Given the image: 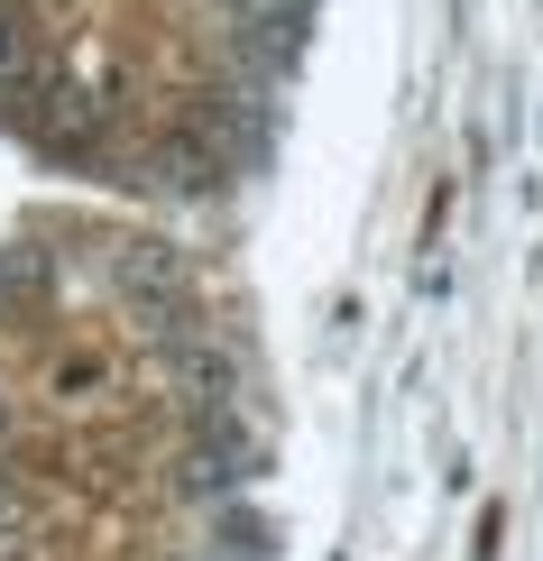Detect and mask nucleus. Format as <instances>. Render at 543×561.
Returning a JSON list of instances; mask_svg holds the SVG:
<instances>
[{"instance_id":"nucleus-4","label":"nucleus","mask_w":543,"mask_h":561,"mask_svg":"<svg viewBox=\"0 0 543 561\" xmlns=\"http://www.w3.org/2000/svg\"><path fill=\"white\" fill-rule=\"evenodd\" d=\"M0 433H10V414H0Z\"/></svg>"},{"instance_id":"nucleus-1","label":"nucleus","mask_w":543,"mask_h":561,"mask_svg":"<svg viewBox=\"0 0 543 561\" xmlns=\"http://www.w3.org/2000/svg\"><path fill=\"white\" fill-rule=\"evenodd\" d=\"M230 479H240V442H230V433H222V442H203V451L184 460V488H194V497H222Z\"/></svg>"},{"instance_id":"nucleus-3","label":"nucleus","mask_w":543,"mask_h":561,"mask_svg":"<svg viewBox=\"0 0 543 561\" xmlns=\"http://www.w3.org/2000/svg\"><path fill=\"white\" fill-rule=\"evenodd\" d=\"M10 75H19V28L0 19V83H10Z\"/></svg>"},{"instance_id":"nucleus-2","label":"nucleus","mask_w":543,"mask_h":561,"mask_svg":"<svg viewBox=\"0 0 543 561\" xmlns=\"http://www.w3.org/2000/svg\"><path fill=\"white\" fill-rule=\"evenodd\" d=\"M19 525H29V488L0 470V534H19Z\"/></svg>"}]
</instances>
